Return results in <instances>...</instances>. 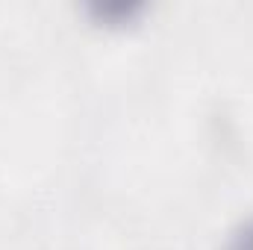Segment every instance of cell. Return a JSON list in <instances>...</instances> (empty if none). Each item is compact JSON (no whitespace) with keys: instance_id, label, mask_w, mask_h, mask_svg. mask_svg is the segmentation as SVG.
<instances>
[{"instance_id":"6da1fadb","label":"cell","mask_w":253,"mask_h":250,"mask_svg":"<svg viewBox=\"0 0 253 250\" xmlns=\"http://www.w3.org/2000/svg\"><path fill=\"white\" fill-rule=\"evenodd\" d=\"M224 250H253V218L242 221V224L230 233Z\"/></svg>"}]
</instances>
